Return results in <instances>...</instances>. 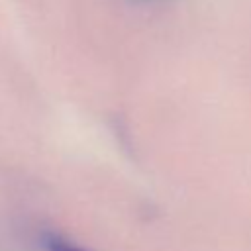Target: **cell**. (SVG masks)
<instances>
[{"label": "cell", "mask_w": 251, "mask_h": 251, "mask_svg": "<svg viewBox=\"0 0 251 251\" xmlns=\"http://www.w3.org/2000/svg\"><path fill=\"white\" fill-rule=\"evenodd\" d=\"M45 247H47V251H84L78 245H75V243H71L59 235H47Z\"/></svg>", "instance_id": "1"}]
</instances>
